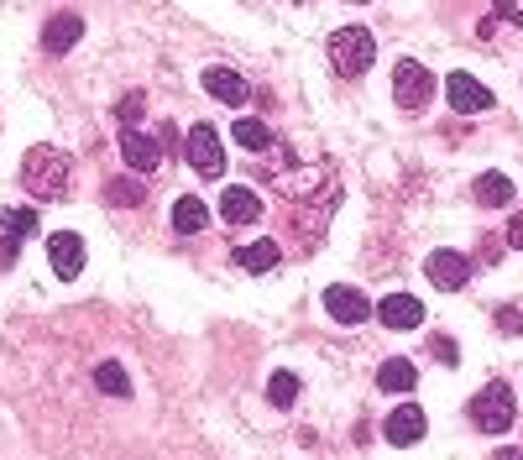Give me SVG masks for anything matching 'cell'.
I'll return each instance as SVG.
<instances>
[{"mask_svg":"<svg viewBox=\"0 0 523 460\" xmlns=\"http://www.w3.org/2000/svg\"><path fill=\"white\" fill-rule=\"evenodd\" d=\"M492 16L508 21V27H523V6H518V0H492Z\"/></svg>","mask_w":523,"mask_h":460,"instance_id":"cell-26","label":"cell"},{"mask_svg":"<svg viewBox=\"0 0 523 460\" xmlns=\"http://www.w3.org/2000/svg\"><path fill=\"white\" fill-rule=\"evenodd\" d=\"M518 419V403H513V387L508 382H487L482 393L471 398V424L482 434H508Z\"/></svg>","mask_w":523,"mask_h":460,"instance_id":"cell-3","label":"cell"},{"mask_svg":"<svg viewBox=\"0 0 523 460\" xmlns=\"http://www.w3.org/2000/svg\"><path fill=\"white\" fill-rule=\"evenodd\" d=\"M377 319L388 330H419L424 325V304L414 293H393V298H382V304H377Z\"/></svg>","mask_w":523,"mask_h":460,"instance_id":"cell-12","label":"cell"},{"mask_svg":"<svg viewBox=\"0 0 523 460\" xmlns=\"http://www.w3.org/2000/svg\"><path fill=\"white\" fill-rule=\"evenodd\" d=\"M48 262L63 283H74L79 272H84V241L74 236V230H53L48 236Z\"/></svg>","mask_w":523,"mask_h":460,"instance_id":"cell-9","label":"cell"},{"mask_svg":"<svg viewBox=\"0 0 523 460\" xmlns=\"http://www.w3.org/2000/svg\"><path fill=\"white\" fill-rule=\"evenodd\" d=\"M37 230V210H0V262L16 257V246Z\"/></svg>","mask_w":523,"mask_h":460,"instance_id":"cell-14","label":"cell"},{"mask_svg":"<svg viewBox=\"0 0 523 460\" xmlns=\"http://www.w3.org/2000/svg\"><path fill=\"white\" fill-rule=\"evenodd\" d=\"M377 63V37L367 27H340L330 32V68L340 79H361Z\"/></svg>","mask_w":523,"mask_h":460,"instance_id":"cell-2","label":"cell"},{"mask_svg":"<svg viewBox=\"0 0 523 460\" xmlns=\"http://www.w3.org/2000/svg\"><path fill=\"white\" fill-rule=\"evenodd\" d=\"M204 225H210V210H204V199L184 194V199L173 204V230H178V236H199Z\"/></svg>","mask_w":523,"mask_h":460,"instance_id":"cell-18","label":"cell"},{"mask_svg":"<svg viewBox=\"0 0 523 460\" xmlns=\"http://www.w3.org/2000/svg\"><path fill=\"white\" fill-rule=\"evenodd\" d=\"M476 199H482L487 210H503V204H513V178L508 173H482L476 178Z\"/></svg>","mask_w":523,"mask_h":460,"instance_id":"cell-19","label":"cell"},{"mask_svg":"<svg viewBox=\"0 0 523 460\" xmlns=\"http://www.w3.org/2000/svg\"><path fill=\"white\" fill-rule=\"evenodd\" d=\"M267 403L278 413H288L293 403H299V377H293V372H272L267 377Z\"/></svg>","mask_w":523,"mask_h":460,"instance_id":"cell-23","label":"cell"},{"mask_svg":"<svg viewBox=\"0 0 523 460\" xmlns=\"http://www.w3.org/2000/svg\"><path fill=\"white\" fill-rule=\"evenodd\" d=\"M424 408L419 403H398L393 413H388V419H382V440H388V445H398V450H408V445H419L424 440Z\"/></svg>","mask_w":523,"mask_h":460,"instance_id":"cell-8","label":"cell"},{"mask_svg":"<svg viewBox=\"0 0 523 460\" xmlns=\"http://www.w3.org/2000/svg\"><path fill=\"white\" fill-rule=\"evenodd\" d=\"M393 100H398L403 110H424L429 100H435V74H429L424 63L403 58V63L393 68Z\"/></svg>","mask_w":523,"mask_h":460,"instance_id":"cell-4","label":"cell"},{"mask_svg":"<svg viewBox=\"0 0 523 460\" xmlns=\"http://www.w3.org/2000/svg\"><path fill=\"white\" fill-rule=\"evenodd\" d=\"M377 387H382V393H408V387H414V366H408L403 356L382 361L377 366Z\"/></svg>","mask_w":523,"mask_h":460,"instance_id":"cell-21","label":"cell"},{"mask_svg":"<svg viewBox=\"0 0 523 460\" xmlns=\"http://www.w3.org/2000/svg\"><path fill=\"white\" fill-rule=\"evenodd\" d=\"M424 278L435 283L440 293H456V288H466V278H471V262L461 257V251H435V257L424 262Z\"/></svg>","mask_w":523,"mask_h":460,"instance_id":"cell-10","label":"cell"},{"mask_svg":"<svg viewBox=\"0 0 523 460\" xmlns=\"http://www.w3.org/2000/svg\"><path fill=\"white\" fill-rule=\"evenodd\" d=\"M429 356H435L440 366H461V356H456V340H450V335H435V340H429Z\"/></svg>","mask_w":523,"mask_h":460,"instance_id":"cell-25","label":"cell"},{"mask_svg":"<svg viewBox=\"0 0 523 460\" xmlns=\"http://www.w3.org/2000/svg\"><path fill=\"white\" fill-rule=\"evenodd\" d=\"M79 37H84V21L74 11H58V16H48V27H42V48H48V53H68Z\"/></svg>","mask_w":523,"mask_h":460,"instance_id":"cell-16","label":"cell"},{"mask_svg":"<svg viewBox=\"0 0 523 460\" xmlns=\"http://www.w3.org/2000/svg\"><path fill=\"white\" fill-rule=\"evenodd\" d=\"M199 84L210 89V95L220 100V105H246V95H252V89H246V79L236 74V68H220V63H210L199 74Z\"/></svg>","mask_w":523,"mask_h":460,"instance_id":"cell-13","label":"cell"},{"mask_svg":"<svg viewBox=\"0 0 523 460\" xmlns=\"http://www.w3.org/2000/svg\"><path fill=\"white\" fill-rule=\"evenodd\" d=\"M283 262V246L278 241H246V246H236V267L241 272H272Z\"/></svg>","mask_w":523,"mask_h":460,"instance_id":"cell-17","label":"cell"},{"mask_svg":"<svg viewBox=\"0 0 523 460\" xmlns=\"http://www.w3.org/2000/svg\"><path fill=\"white\" fill-rule=\"evenodd\" d=\"M184 152H189V163L199 168V178H220V173H225V147H220V131H215L210 121L189 126Z\"/></svg>","mask_w":523,"mask_h":460,"instance_id":"cell-5","label":"cell"},{"mask_svg":"<svg viewBox=\"0 0 523 460\" xmlns=\"http://www.w3.org/2000/svg\"><path fill=\"white\" fill-rule=\"evenodd\" d=\"M231 136H236L246 152H267V147H272V126L257 121V115H241V121L231 126Z\"/></svg>","mask_w":523,"mask_h":460,"instance_id":"cell-20","label":"cell"},{"mask_svg":"<svg viewBox=\"0 0 523 460\" xmlns=\"http://www.w3.org/2000/svg\"><path fill=\"white\" fill-rule=\"evenodd\" d=\"M445 100L456 105L461 115H487V110H492V89L476 84L471 74H450V79H445Z\"/></svg>","mask_w":523,"mask_h":460,"instance_id":"cell-11","label":"cell"},{"mask_svg":"<svg viewBox=\"0 0 523 460\" xmlns=\"http://www.w3.org/2000/svg\"><path fill=\"white\" fill-rule=\"evenodd\" d=\"M497 330L513 335V330H518V309H497Z\"/></svg>","mask_w":523,"mask_h":460,"instance_id":"cell-28","label":"cell"},{"mask_svg":"<svg viewBox=\"0 0 523 460\" xmlns=\"http://www.w3.org/2000/svg\"><path fill=\"white\" fill-rule=\"evenodd\" d=\"M325 314L335 319V325H367L377 309L367 304V293H361V288L335 283V288H325Z\"/></svg>","mask_w":523,"mask_h":460,"instance_id":"cell-6","label":"cell"},{"mask_svg":"<svg viewBox=\"0 0 523 460\" xmlns=\"http://www.w3.org/2000/svg\"><path fill=\"white\" fill-rule=\"evenodd\" d=\"M105 204H116V210H136V204H147V189L136 178H110L105 183Z\"/></svg>","mask_w":523,"mask_h":460,"instance_id":"cell-22","label":"cell"},{"mask_svg":"<svg viewBox=\"0 0 523 460\" xmlns=\"http://www.w3.org/2000/svg\"><path fill=\"white\" fill-rule=\"evenodd\" d=\"M508 246H518V251H523V215H513V220H508Z\"/></svg>","mask_w":523,"mask_h":460,"instance_id":"cell-29","label":"cell"},{"mask_svg":"<svg viewBox=\"0 0 523 460\" xmlns=\"http://www.w3.org/2000/svg\"><path fill=\"white\" fill-rule=\"evenodd\" d=\"M220 215H225V225H257L262 220V199L252 189H241V183H231V189L220 194Z\"/></svg>","mask_w":523,"mask_h":460,"instance_id":"cell-15","label":"cell"},{"mask_svg":"<svg viewBox=\"0 0 523 460\" xmlns=\"http://www.w3.org/2000/svg\"><path fill=\"white\" fill-rule=\"evenodd\" d=\"M116 115H121L126 126H136V121H142V95H126V100L116 105Z\"/></svg>","mask_w":523,"mask_h":460,"instance_id":"cell-27","label":"cell"},{"mask_svg":"<svg viewBox=\"0 0 523 460\" xmlns=\"http://www.w3.org/2000/svg\"><path fill=\"white\" fill-rule=\"evenodd\" d=\"M356 6H361V0H356Z\"/></svg>","mask_w":523,"mask_h":460,"instance_id":"cell-30","label":"cell"},{"mask_svg":"<svg viewBox=\"0 0 523 460\" xmlns=\"http://www.w3.org/2000/svg\"><path fill=\"white\" fill-rule=\"evenodd\" d=\"M95 387H100V393H110V398H131V382H126V372L116 361L95 366Z\"/></svg>","mask_w":523,"mask_h":460,"instance_id":"cell-24","label":"cell"},{"mask_svg":"<svg viewBox=\"0 0 523 460\" xmlns=\"http://www.w3.org/2000/svg\"><path fill=\"white\" fill-rule=\"evenodd\" d=\"M121 157H126V168L142 178V173H157V163H163V147H157L152 131L126 126V131H121Z\"/></svg>","mask_w":523,"mask_h":460,"instance_id":"cell-7","label":"cell"},{"mask_svg":"<svg viewBox=\"0 0 523 460\" xmlns=\"http://www.w3.org/2000/svg\"><path fill=\"white\" fill-rule=\"evenodd\" d=\"M68 183H74V157L63 147H32L21 157V189L32 199H63Z\"/></svg>","mask_w":523,"mask_h":460,"instance_id":"cell-1","label":"cell"}]
</instances>
